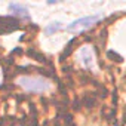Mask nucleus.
<instances>
[{"label":"nucleus","instance_id":"nucleus-1","mask_svg":"<svg viewBox=\"0 0 126 126\" xmlns=\"http://www.w3.org/2000/svg\"><path fill=\"white\" fill-rule=\"evenodd\" d=\"M16 83L22 89H25L27 92H31V94H43L52 88V83L47 79L37 77V76H21L16 79Z\"/></svg>","mask_w":126,"mask_h":126},{"label":"nucleus","instance_id":"nucleus-2","mask_svg":"<svg viewBox=\"0 0 126 126\" xmlns=\"http://www.w3.org/2000/svg\"><path fill=\"white\" fill-rule=\"evenodd\" d=\"M77 58H79V62L83 67L91 68V70L96 68V56H95V50L92 46H83L79 50Z\"/></svg>","mask_w":126,"mask_h":126},{"label":"nucleus","instance_id":"nucleus-3","mask_svg":"<svg viewBox=\"0 0 126 126\" xmlns=\"http://www.w3.org/2000/svg\"><path fill=\"white\" fill-rule=\"evenodd\" d=\"M101 19V15H91V16H85V18H80V19H76L74 22H71L67 30L71 31V33H82L85 30H88L89 27H92L95 22H98Z\"/></svg>","mask_w":126,"mask_h":126},{"label":"nucleus","instance_id":"nucleus-4","mask_svg":"<svg viewBox=\"0 0 126 126\" xmlns=\"http://www.w3.org/2000/svg\"><path fill=\"white\" fill-rule=\"evenodd\" d=\"M11 11H14L16 15H19L21 18H28V14H27V9L24 8V6H21V5H15V3H12L11 6Z\"/></svg>","mask_w":126,"mask_h":126},{"label":"nucleus","instance_id":"nucleus-5","mask_svg":"<svg viewBox=\"0 0 126 126\" xmlns=\"http://www.w3.org/2000/svg\"><path fill=\"white\" fill-rule=\"evenodd\" d=\"M59 28H61L59 22H53L52 25H49V27L46 28V33H52V31H56V30H59Z\"/></svg>","mask_w":126,"mask_h":126}]
</instances>
